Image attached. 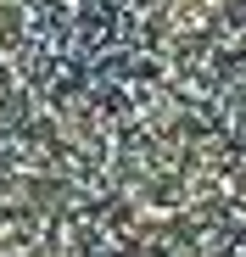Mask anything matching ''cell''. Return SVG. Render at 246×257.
Masks as SVG:
<instances>
[{"label":"cell","mask_w":246,"mask_h":257,"mask_svg":"<svg viewBox=\"0 0 246 257\" xmlns=\"http://www.w3.org/2000/svg\"><path fill=\"white\" fill-rule=\"evenodd\" d=\"M0 257H246V0H0Z\"/></svg>","instance_id":"cell-1"}]
</instances>
